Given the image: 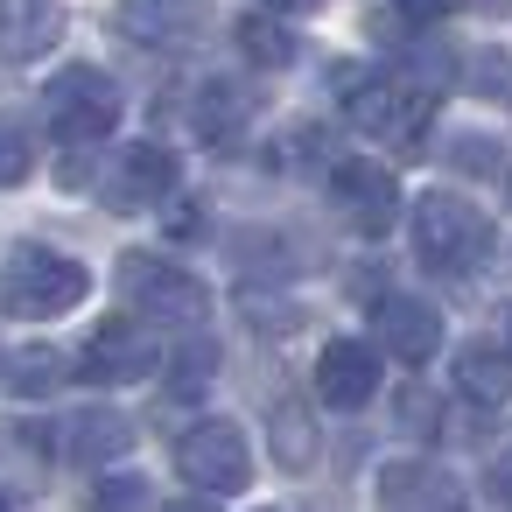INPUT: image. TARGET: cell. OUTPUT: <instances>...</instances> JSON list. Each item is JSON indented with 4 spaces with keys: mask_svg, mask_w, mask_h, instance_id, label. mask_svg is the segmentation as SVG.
<instances>
[{
    "mask_svg": "<svg viewBox=\"0 0 512 512\" xmlns=\"http://www.w3.org/2000/svg\"><path fill=\"white\" fill-rule=\"evenodd\" d=\"M337 99H344V120L358 134H372L400 155H414L428 120H435V85L400 78V71H358L351 64V71H337Z\"/></svg>",
    "mask_w": 512,
    "mask_h": 512,
    "instance_id": "6da1fadb",
    "label": "cell"
},
{
    "mask_svg": "<svg viewBox=\"0 0 512 512\" xmlns=\"http://www.w3.org/2000/svg\"><path fill=\"white\" fill-rule=\"evenodd\" d=\"M92 295V274L85 260L57 253V246H8L0 260V316H22V323H50V316H71L78 302Z\"/></svg>",
    "mask_w": 512,
    "mask_h": 512,
    "instance_id": "7a4b0ae2",
    "label": "cell"
},
{
    "mask_svg": "<svg viewBox=\"0 0 512 512\" xmlns=\"http://www.w3.org/2000/svg\"><path fill=\"white\" fill-rule=\"evenodd\" d=\"M414 253L435 274H477L491 260V218L463 190H428L414 204Z\"/></svg>",
    "mask_w": 512,
    "mask_h": 512,
    "instance_id": "3957f363",
    "label": "cell"
},
{
    "mask_svg": "<svg viewBox=\"0 0 512 512\" xmlns=\"http://www.w3.org/2000/svg\"><path fill=\"white\" fill-rule=\"evenodd\" d=\"M120 295L141 323H169V330H197L211 316V295L197 274H183L176 260L162 253H127L120 260Z\"/></svg>",
    "mask_w": 512,
    "mask_h": 512,
    "instance_id": "277c9868",
    "label": "cell"
},
{
    "mask_svg": "<svg viewBox=\"0 0 512 512\" xmlns=\"http://www.w3.org/2000/svg\"><path fill=\"white\" fill-rule=\"evenodd\" d=\"M43 106H50V127H57L64 148H92V141H106L120 127V85L99 64H64L50 78Z\"/></svg>",
    "mask_w": 512,
    "mask_h": 512,
    "instance_id": "5b68a950",
    "label": "cell"
},
{
    "mask_svg": "<svg viewBox=\"0 0 512 512\" xmlns=\"http://www.w3.org/2000/svg\"><path fill=\"white\" fill-rule=\"evenodd\" d=\"M176 470L197 491H246L253 484V449H246V435L232 421H197L176 442Z\"/></svg>",
    "mask_w": 512,
    "mask_h": 512,
    "instance_id": "8992f818",
    "label": "cell"
},
{
    "mask_svg": "<svg viewBox=\"0 0 512 512\" xmlns=\"http://www.w3.org/2000/svg\"><path fill=\"white\" fill-rule=\"evenodd\" d=\"M155 337L141 330V316H106L92 337H85V351H78V379H92V386H134V379H148L155 372Z\"/></svg>",
    "mask_w": 512,
    "mask_h": 512,
    "instance_id": "52a82bcc",
    "label": "cell"
},
{
    "mask_svg": "<svg viewBox=\"0 0 512 512\" xmlns=\"http://www.w3.org/2000/svg\"><path fill=\"white\" fill-rule=\"evenodd\" d=\"M211 0H120L113 36L141 43V50H190L211 36Z\"/></svg>",
    "mask_w": 512,
    "mask_h": 512,
    "instance_id": "ba28073f",
    "label": "cell"
},
{
    "mask_svg": "<svg viewBox=\"0 0 512 512\" xmlns=\"http://www.w3.org/2000/svg\"><path fill=\"white\" fill-rule=\"evenodd\" d=\"M330 197H337L344 225H358L365 239H386V232H393V218H400V183H393V169L358 162V155L330 162Z\"/></svg>",
    "mask_w": 512,
    "mask_h": 512,
    "instance_id": "9c48e42d",
    "label": "cell"
},
{
    "mask_svg": "<svg viewBox=\"0 0 512 512\" xmlns=\"http://www.w3.org/2000/svg\"><path fill=\"white\" fill-rule=\"evenodd\" d=\"M169 197H176V155L155 148V141L120 148V162L106 169V204L113 211H148V204H169Z\"/></svg>",
    "mask_w": 512,
    "mask_h": 512,
    "instance_id": "30bf717a",
    "label": "cell"
},
{
    "mask_svg": "<svg viewBox=\"0 0 512 512\" xmlns=\"http://www.w3.org/2000/svg\"><path fill=\"white\" fill-rule=\"evenodd\" d=\"M372 323H379V344L400 358V365H428L435 351H442V316H435V302H421V295H379L372 302Z\"/></svg>",
    "mask_w": 512,
    "mask_h": 512,
    "instance_id": "8fae6325",
    "label": "cell"
},
{
    "mask_svg": "<svg viewBox=\"0 0 512 512\" xmlns=\"http://www.w3.org/2000/svg\"><path fill=\"white\" fill-rule=\"evenodd\" d=\"M316 393H323V407H365L372 393H379V351L372 344H358V337H337V344H323V358H316Z\"/></svg>",
    "mask_w": 512,
    "mask_h": 512,
    "instance_id": "7c38bea8",
    "label": "cell"
},
{
    "mask_svg": "<svg viewBox=\"0 0 512 512\" xmlns=\"http://www.w3.org/2000/svg\"><path fill=\"white\" fill-rule=\"evenodd\" d=\"M57 449H64V463H78V470H106V463H120V456L134 449V421H120V414H106V407H78V414L57 421Z\"/></svg>",
    "mask_w": 512,
    "mask_h": 512,
    "instance_id": "4fadbf2b",
    "label": "cell"
},
{
    "mask_svg": "<svg viewBox=\"0 0 512 512\" xmlns=\"http://www.w3.org/2000/svg\"><path fill=\"white\" fill-rule=\"evenodd\" d=\"M57 43H64V8L57 0H0V57L8 64L50 57Z\"/></svg>",
    "mask_w": 512,
    "mask_h": 512,
    "instance_id": "5bb4252c",
    "label": "cell"
},
{
    "mask_svg": "<svg viewBox=\"0 0 512 512\" xmlns=\"http://www.w3.org/2000/svg\"><path fill=\"white\" fill-rule=\"evenodd\" d=\"M379 498H386V512H463L456 484L435 463H393L379 477Z\"/></svg>",
    "mask_w": 512,
    "mask_h": 512,
    "instance_id": "9a60e30c",
    "label": "cell"
},
{
    "mask_svg": "<svg viewBox=\"0 0 512 512\" xmlns=\"http://www.w3.org/2000/svg\"><path fill=\"white\" fill-rule=\"evenodd\" d=\"M253 106H260V99H253L246 85H232V78H204L197 99H190V127H197L211 148H225V141L253 120Z\"/></svg>",
    "mask_w": 512,
    "mask_h": 512,
    "instance_id": "2e32d148",
    "label": "cell"
},
{
    "mask_svg": "<svg viewBox=\"0 0 512 512\" xmlns=\"http://www.w3.org/2000/svg\"><path fill=\"white\" fill-rule=\"evenodd\" d=\"M456 393L470 400V407H505L512 400V351H498V344H463L456 351Z\"/></svg>",
    "mask_w": 512,
    "mask_h": 512,
    "instance_id": "e0dca14e",
    "label": "cell"
},
{
    "mask_svg": "<svg viewBox=\"0 0 512 512\" xmlns=\"http://www.w3.org/2000/svg\"><path fill=\"white\" fill-rule=\"evenodd\" d=\"M0 379H8L15 393H50L64 379V358L50 344H29V351H8V365H0Z\"/></svg>",
    "mask_w": 512,
    "mask_h": 512,
    "instance_id": "ac0fdd59",
    "label": "cell"
},
{
    "mask_svg": "<svg viewBox=\"0 0 512 512\" xmlns=\"http://www.w3.org/2000/svg\"><path fill=\"white\" fill-rule=\"evenodd\" d=\"M239 50H246L260 71H281V64H295V36H288L281 22H267V15H246V22H239Z\"/></svg>",
    "mask_w": 512,
    "mask_h": 512,
    "instance_id": "d6986e66",
    "label": "cell"
},
{
    "mask_svg": "<svg viewBox=\"0 0 512 512\" xmlns=\"http://www.w3.org/2000/svg\"><path fill=\"white\" fill-rule=\"evenodd\" d=\"M274 456H281L288 470H309V463H316V428H309V414H302L295 400L274 407Z\"/></svg>",
    "mask_w": 512,
    "mask_h": 512,
    "instance_id": "ffe728a7",
    "label": "cell"
},
{
    "mask_svg": "<svg viewBox=\"0 0 512 512\" xmlns=\"http://www.w3.org/2000/svg\"><path fill=\"white\" fill-rule=\"evenodd\" d=\"M29 169H36V141H29V127H22V120H0V190L29 183Z\"/></svg>",
    "mask_w": 512,
    "mask_h": 512,
    "instance_id": "44dd1931",
    "label": "cell"
},
{
    "mask_svg": "<svg viewBox=\"0 0 512 512\" xmlns=\"http://www.w3.org/2000/svg\"><path fill=\"white\" fill-rule=\"evenodd\" d=\"M85 512H155V498H148V484H141L134 470H120V477H106V484L92 491Z\"/></svg>",
    "mask_w": 512,
    "mask_h": 512,
    "instance_id": "7402d4cb",
    "label": "cell"
},
{
    "mask_svg": "<svg viewBox=\"0 0 512 512\" xmlns=\"http://www.w3.org/2000/svg\"><path fill=\"white\" fill-rule=\"evenodd\" d=\"M484 498H491L498 512H512V449H498V456L484 463Z\"/></svg>",
    "mask_w": 512,
    "mask_h": 512,
    "instance_id": "603a6c76",
    "label": "cell"
},
{
    "mask_svg": "<svg viewBox=\"0 0 512 512\" xmlns=\"http://www.w3.org/2000/svg\"><path fill=\"white\" fill-rule=\"evenodd\" d=\"M456 162H463L470 176H484V169H498V148H491V141H463V148H456Z\"/></svg>",
    "mask_w": 512,
    "mask_h": 512,
    "instance_id": "cb8c5ba5",
    "label": "cell"
},
{
    "mask_svg": "<svg viewBox=\"0 0 512 512\" xmlns=\"http://www.w3.org/2000/svg\"><path fill=\"white\" fill-rule=\"evenodd\" d=\"M274 15H309V8H323V0H267Z\"/></svg>",
    "mask_w": 512,
    "mask_h": 512,
    "instance_id": "d4e9b609",
    "label": "cell"
},
{
    "mask_svg": "<svg viewBox=\"0 0 512 512\" xmlns=\"http://www.w3.org/2000/svg\"><path fill=\"white\" fill-rule=\"evenodd\" d=\"M162 512H218V505H211V498H169Z\"/></svg>",
    "mask_w": 512,
    "mask_h": 512,
    "instance_id": "484cf974",
    "label": "cell"
},
{
    "mask_svg": "<svg viewBox=\"0 0 512 512\" xmlns=\"http://www.w3.org/2000/svg\"><path fill=\"white\" fill-rule=\"evenodd\" d=\"M505 351H512V309H505Z\"/></svg>",
    "mask_w": 512,
    "mask_h": 512,
    "instance_id": "4316f807",
    "label": "cell"
},
{
    "mask_svg": "<svg viewBox=\"0 0 512 512\" xmlns=\"http://www.w3.org/2000/svg\"><path fill=\"white\" fill-rule=\"evenodd\" d=\"M505 204H512V169H505Z\"/></svg>",
    "mask_w": 512,
    "mask_h": 512,
    "instance_id": "83f0119b",
    "label": "cell"
},
{
    "mask_svg": "<svg viewBox=\"0 0 512 512\" xmlns=\"http://www.w3.org/2000/svg\"><path fill=\"white\" fill-rule=\"evenodd\" d=\"M0 512H8V498H0Z\"/></svg>",
    "mask_w": 512,
    "mask_h": 512,
    "instance_id": "f1b7e54d",
    "label": "cell"
}]
</instances>
